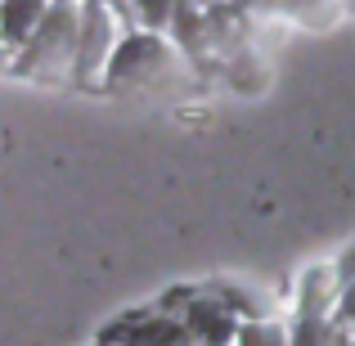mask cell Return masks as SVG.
<instances>
[{"instance_id":"ba28073f","label":"cell","mask_w":355,"mask_h":346,"mask_svg":"<svg viewBox=\"0 0 355 346\" xmlns=\"http://www.w3.org/2000/svg\"><path fill=\"white\" fill-rule=\"evenodd\" d=\"M243 342H248V346H284V338H279L275 329H248Z\"/></svg>"},{"instance_id":"9c48e42d","label":"cell","mask_w":355,"mask_h":346,"mask_svg":"<svg viewBox=\"0 0 355 346\" xmlns=\"http://www.w3.org/2000/svg\"><path fill=\"white\" fill-rule=\"evenodd\" d=\"M104 5H113L117 14H126V0H104Z\"/></svg>"},{"instance_id":"6da1fadb","label":"cell","mask_w":355,"mask_h":346,"mask_svg":"<svg viewBox=\"0 0 355 346\" xmlns=\"http://www.w3.org/2000/svg\"><path fill=\"white\" fill-rule=\"evenodd\" d=\"M81 14H86V0H54L45 23L36 27V36L23 45L14 72L18 77H59L77 63V41H81Z\"/></svg>"},{"instance_id":"52a82bcc","label":"cell","mask_w":355,"mask_h":346,"mask_svg":"<svg viewBox=\"0 0 355 346\" xmlns=\"http://www.w3.org/2000/svg\"><path fill=\"white\" fill-rule=\"evenodd\" d=\"M189 329H202L207 342H225L230 333H234L220 306H193V311H189Z\"/></svg>"},{"instance_id":"5b68a950","label":"cell","mask_w":355,"mask_h":346,"mask_svg":"<svg viewBox=\"0 0 355 346\" xmlns=\"http://www.w3.org/2000/svg\"><path fill=\"white\" fill-rule=\"evenodd\" d=\"M54 0H5L0 5V32H5V50L23 54V45L36 36V27L45 23V14H50Z\"/></svg>"},{"instance_id":"8992f818","label":"cell","mask_w":355,"mask_h":346,"mask_svg":"<svg viewBox=\"0 0 355 346\" xmlns=\"http://www.w3.org/2000/svg\"><path fill=\"white\" fill-rule=\"evenodd\" d=\"M175 5H180V0H126V14H121V23H126V32H130V27L162 32V27H171Z\"/></svg>"},{"instance_id":"7a4b0ae2","label":"cell","mask_w":355,"mask_h":346,"mask_svg":"<svg viewBox=\"0 0 355 346\" xmlns=\"http://www.w3.org/2000/svg\"><path fill=\"white\" fill-rule=\"evenodd\" d=\"M121 14L104 0H86V14H81V41H77V63H72V81L86 90L104 86L108 68H113V54L121 45Z\"/></svg>"},{"instance_id":"3957f363","label":"cell","mask_w":355,"mask_h":346,"mask_svg":"<svg viewBox=\"0 0 355 346\" xmlns=\"http://www.w3.org/2000/svg\"><path fill=\"white\" fill-rule=\"evenodd\" d=\"M171 63V45L162 41V32H144V27H130L121 36L113 68H108L104 90H139L148 81H157Z\"/></svg>"},{"instance_id":"277c9868","label":"cell","mask_w":355,"mask_h":346,"mask_svg":"<svg viewBox=\"0 0 355 346\" xmlns=\"http://www.w3.org/2000/svg\"><path fill=\"white\" fill-rule=\"evenodd\" d=\"M171 36H175V50L193 63V68H211L216 54V36H211V14L202 0H180L171 18Z\"/></svg>"},{"instance_id":"30bf717a","label":"cell","mask_w":355,"mask_h":346,"mask_svg":"<svg viewBox=\"0 0 355 346\" xmlns=\"http://www.w3.org/2000/svg\"><path fill=\"white\" fill-rule=\"evenodd\" d=\"M338 5H351V9H355V0H338Z\"/></svg>"}]
</instances>
